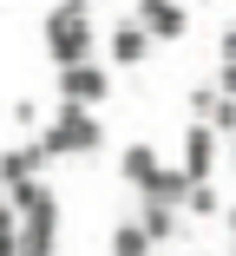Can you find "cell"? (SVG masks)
<instances>
[{"instance_id":"obj_14","label":"cell","mask_w":236,"mask_h":256,"mask_svg":"<svg viewBox=\"0 0 236 256\" xmlns=\"http://www.w3.org/2000/svg\"><path fill=\"white\" fill-rule=\"evenodd\" d=\"M53 7H66V14H92V0H53Z\"/></svg>"},{"instance_id":"obj_5","label":"cell","mask_w":236,"mask_h":256,"mask_svg":"<svg viewBox=\"0 0 236 256\" xmlns=\"http://www.w3.org/2000/svg\"><path fill=\"white\" fill-rule=\"evenodd\" d=\"M105 53H112V66H145V60H151V33H145V20H118V26L105 33Z\"/></svg>"},{"instance_id":"obj_7","label":"cell","mask_w":236,"mask_h":256,"mask_svg":"<svg viewBox=\"0 0 236 256\" xmlns=\"http://www.w3.org/2000/svg\"><path fill=\"white\" fill-rule=\"evenodd\" d=\"M46 164H53V158H46L33 138H26V144H7V151H0V190H7V184H20V178H39Z\"/></svg>"},{"instance_id":"obj_2","label":"cell","mask_w":236,"mask_h":256,"mask_svg":"<svg viewBox=\"0 0 236 256\" xmlns=\"http://www.w3.org/2000/svg\"><path fill=\"white\" fill-rule=\"evenodd\" d=\"M92 46H99V33H92V14H66V7L46 14V60H53V66L92 60Z\"/></svg>"},{"instance_id":"obj_3","label":"cell","mask_w":236,"mask_h":256,"mask_svg":"<svg viewBox=\"0 0 236 256\" xmlns=\"http://www.w3.org/2000/svg\"><path fill=\"white\" fill-rule=\"evenodd\" d=\"M112 98V72L92 66V60H72L59 66V106H105Z\"/></svg>"},{"instance_id":"obj_15","label":"cell","mask_w":236,"mask_h":256,"mask_svg":"<svg viewBox=\"0 0 236 256\" xmlns=\"http://www.w3.org/2000/svg\"><path fill=\"white\" fill-rule=\"evenodd\" d=\"M151 7H164V0H138V14H151Z\"/></svg>"},{"instance_id":"obj_9","label":"cell","mask_w":236,"mask_h":256,"mask_svg":"<svg viewBox=\"0 0 236 256\" xmlns=\"http://www.w3.org/2000/svg\"><path fill=\"white\" fill-rule=\"evenodd\" d=\"M158 164H164V158H158V144H145V138H131V144L118 151V178H125L131 190H138V184H145V178H151Z\"/></svg>"},{"instance_id":"obj_13","label":"cell","mask_w":236,"mask_h":256,"mask_svg":"<svg viewBox=\"0 0 236 256\" xmlns=\"http://www.w3.org/2000/svg\"><path fill=\"white\" fill-rule=\"evenodd\" d=\"M0 256H13V210H7V197H0Z\"/></svg>"},{"instance_id":"obj_6","label":"cell","mask_w":236,"mask_h":256,"mask_svg":"<svg viewBox=\"0 0 236 256\" xmlns=\"http://www.w3.org/2000/svg\"><path fill=\"white\" fill-rule=\"evenodd\" d=\"M131 20H145L151 46H171V40L191 33V7H177V0H164V7H151V14H131Z\"/></svg>"},{"instance_id":"obj_12","label":"cell","mask_w":236,"mask_h":256,"mask_svg":"<svg viewBox=\"0 0 236 256\" xmlns=\"http://www.w3.org/2000/svg\"><path fill=\"white\" fill-rule=\"evenodd\" d=\"M13 125L20 132H39V106H33V98H13Z\"/></svg>"},{"instance_id":"obj_4","label":"cell","mask_w":236,"mask_h":256,"mask_svg":"<svg viewBox=\"0 0 236 256\" xmlns=\"http://www.w3.org/2000/svg\"><path fill=\"white\" fill-rule=\"evenodd\" d=\"M217 158H223V138L210 132V125H191L184 132V178H217Z\"/></svg>"},{"instance_id":"obj_1","label":"cell","mask_w":236,"mask_h":256,"mask_svg":"<svg viewBox=\"0 0 236 256\" xmlns=\"http://www.w3.org/2000/svg\"><path fill=\"white\" fill-rule=\"evenodd\" d=\"M33 144L46 151V158H92V151L105 144V125L92 118V106H59L53 118L33 132Z\"/></svg>"},{"instance_id":"obj_11","label":"cell","mask_w":236,"mask_h":256,"mask_svg":"<svg viewBox=\"0 0 236 256\" xmlns=\"http://www.w3.org/2000/svg\"><path fill=\"white\" fill-rule=\"evenodd\" d=\"M112 256H151V236L138 230V224H112V243H105Z\"/></svg>"},{"instance_id":"obj_10","label":"cell","mask_w":236,"mask_h":256,"mask_svg":"<svg viewBox=\"0 0 236 256\" xmlns=\"http://www.w3.org/2000/svg\"><path fill=\"white\" fill-rule=\"evenodd\" d=\"M184 184H191V178H184L177 164H158L145 184H138V197H151V204H184Z\"/></svg>"},{"instance_id":"obj_8","label":"cell","mask_w":236,"mask_h":256,"mask_svg":"<svg viewBox=\"0 0 236 256\" xmlns=\"http://www.w3.org/2000/svg\"><path fill=\"white\" fill-rule=\"evenodd\" d=\"M138 230L151 236V250H158V243H177L184 210H177V204H151V197H145V210H138Z\"/></svg>"}]
</instances>
